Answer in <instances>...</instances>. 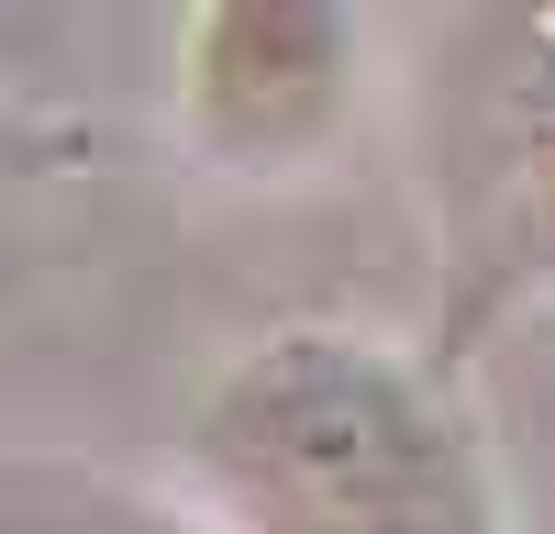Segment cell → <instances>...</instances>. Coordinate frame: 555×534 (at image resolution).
<instances>
[{
  "label": "cell",
  "mask_w": 555,
  "mask_h": 534,
  "mask_svg": "<svg viewBox=\"0 0 555 534\" xmlns=\"http://www.w3.org/2000/svg\"><path fill=\"white\" fill-rule=\"evenodd\" d=\"M178 112L190 145L234 178L322 156L356 112V12L334 0H211L178 23Z\"/></svg>",
  "instance_id": "7a4b0ae2"
},
{
  "label": "cell",
  "mask_w": 555,
  "mask_h": 534,
  "mask_svg": "<svg viewBox=\"0 0 555 534\" xmlns=\"http://www.w3.org/2000/svg\"><path fill=\"white\" fill-rule=\"evenodd\" d=\"M500 167H512V234L555 267V12L512 23V67H500Z\"/></svg>",
  "instance_id": "3957f363"
},
{
  "label": "cell",
  "mask_w": 555,
  "mask_h": 534,
  "mask_svg": "<svg viewBox=\"0 0 555 534\" xmlns=\"http://www.w3.org/2000/svg\"><path fill=\"white\" fill-rule=\"evenodd\" d=\"M0 534H190V523L67 468H0Z\"/></svg>",
  "instance_id": "277c9868"
},
{
  "label": "cell",
  "mask_w": 555,
  "mask_h": 534,
  "mask_svg": "<svg viewBox=\"0 0 555 534\" xmlns=\"http://www.w3.org/2000/svg\"><path fill=\"white\" fill-rule=\"evenodd\" d=\"M178 457L222 534H512L467 412L411 356L334 323L245 345Z\"/></svg>",
  "instance_id": "6da1fadb"
}]
</instances>
